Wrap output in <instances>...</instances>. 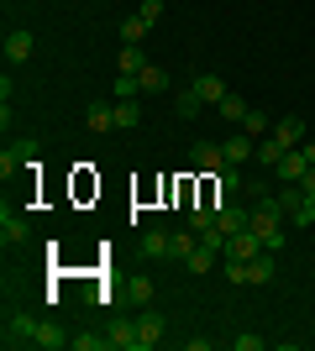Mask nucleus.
Masks as SVG:
<instances>
[{
  "mask_svg": "<svg viewBox=\"0 0 315 351\" xmlns=\"http://www.w3.org/2000/svg\"><path fill=\"white\" fill-rule=\"evenodd\" d=\"M284 152H294V147H284L279 142V136H257V152H253V162H263V168H279V162H284Z\"/></svg>",
  "mask_w": 315,
  "mask_h": 351,
  "instance_id": "obj_9",
  "label": "nucleus"
},
{
  "mask_svg": "<svg viewBox=\"0 0 315 351\" xmlns=\"http://www.w3.org/2000/svg\"><path fill=\"white\" fill-rule=\"evenodd\" d=\"M215 110H221L226 126H242V121H247V100H242V95H231V89H226V100L215 105Z\"/></svg>",
  "mask_w": 315,
  "mask_h": 351,
  "instance_id": "obj_16",
  "label": "nucleus"
},
{
  "mask_svg": "<svg viewBox=\"0 0 315 351\" xmlns=\"http://www.w3.org/2000/svg\"><path fill=\"white\" fill-rule=\"evenodd\" d=\"M158 341H163V315H158V309H142V315H137V346L148 351V346H158Z\"/></svg>",
  "mask_w": 315,
  "mask_h": 351,
  "instance_id": "obj_5",
  "label": "nucleus"
},
{
  "mask_svg": "<svg viewBox=\"0 0 315 351\" xmlns=\"http://www.w3.org/2000/svg\"><path fill=\"white\" fill-rule=\"evenodd\" d=\"M189 226H195V231L215 226V205H195V210H189Z\"/></svg>",
  "mask_w": 315,
  "mask_h": 351,
  "instance_id": "obj_29",
  "label": "nucleus"
},
{
  "mask_svg": "<svg viewBox=\"0 0 315 351\" xmlns=\"http://www.w3.org/2000/svg\"><path fill=\"white\" fill-rule=\"evenodd\" d=\"M231 346H237V351H263V336H237Z\"/></svg>",
  "mask_w": 315,
  "mask_h": 351,
  "instance_id": "obj_38",
  "label": "nucleus"
},
{
  "mask_svg": "<svg viewBox=\"0 0 315 351\" xmlns=\"http://www.w3.org/2000/svg\"><path fill=\"white\" fill-rule=\"evenodd\" d=\"M305 168H310V162H305V152H300V147H294V152H284V162H279L273 173L284 178V184H300V178H305Z\"/></svg>",
  "mask_w": 315,
  "mask_h": 351,
  "instance_id": "obj_12",
  "label": "nucleus"
},
{
  "mask_svg": "<svg viewBox=\"0 0 315 351\" xmlns=\"http://www.w3.org/2000/svg\"><path fill=\"white\" fill-rule=\"evenodd\" d=\"M137 84L148 89V95H158V89H168V73H163V69H158V63H148V69L137 73Z\"/></svg>",
  "mask_w": 315,
  "mask_h": 351,
  "instance_id": "obj_24",
  "label": "nucleus"
},
{
  "mask_svg": "<svg viewBox=\"0 0 315 351\" xmlns=\"http://www.w3.org/2000/svg\"><path fill=\"white\" fill-rule=\"evenodd\" d=\"M90 126H95V132H116V105H100V100H95L90 105Z\"/></svg>",
  "mask_w": 315,
  "mask_h": 351,
  "instance_id": "obj_23",
  "label": "nucleus"
},
{
  "mask_svg": "<svg viewBox=\"0 0 315 351\" xmlns=\"http://www.w3.org/2000/svg\"><path fill=\"white\" fill-rule=\"evenodd\" d=\"M37 346L43 351H63V346H74V336H69L58 320H37Z\"/></svg>",
  "mask_w": 315,
  "mask_h": 351,
  "instance_id": "obj_7",
  "label": "nucleus"
},
{
  "mask_svg": "<svg viewBox=\"0 0 315 351\" xmlns=\"http://www.w3.org/2000/svg\"><path fill=\"white\" fill-rule=\"evenodd\" d=\"M189 84L200 89V100H205V105H221V100H226V84H221V73H195Z\"/></svg>",
  "mask_w": 315,
  "mask_h": 351,
  "instance_id": "obj_11",
  "label": "nucleus"
},
{
  "mask_svg": "<svg viewBox=\"0 0 315 351\" xmlns=\"http://www.w3.org/2000/svg\"><path fill=\"white\" fill-rule=\"evenodd\" d=\"M279 215H284V210H279V199H263V205L253 210V220H247V226L263 236V247H268V252L284 247V220H279Z\"/></svg>",
  "mask_w": 315,
  "mask_h": 351,
  "instance_id": "obj_1",
  "label": "nucleus"
},
{
  "mask_svg": "<svg viewBox=\"0 0 315 351\" xmlns=\"http://www.w3.org/2000/svg\"><path fill=\"white\" fill-rule=\"evenodd\" d=\"M116 126H137V100H116Z\"/></svg>",
  "mask_w": 315,
  "mask_h": 351,
  "instance_id": "obj_34",
  "label": "nucleus"
},
{
  "mask_svg": "<svg viewBox=\"0 0 315 351\" xmlns=\"http://www.w3.org/2000/svg\"><path fill=\"white\" fill-rule=\"evenodd\" d=\"M200 247H210V252H221V257H226V236L215 231V226H205V231H200Z\"/></svg>",
  "mask_w": 315,
  "mask_h": 351,
  "instance_id": "obj_33",
  "label": "nucleus"
},
{
  "mask_svg": "<svg viewBox=\"0 0 315 351\" xmlns=\"http://www.w3.org/2000/svg\"><path fill=\"white\" fill-rule=\"evenodd\" d=\"M5 346H37V320L21 315V309H11L5 315Z\"/></svg>",
  "mask_w": 315,
  "mask_h": 351,
  "instance_id": "obj_3",
  "label": "nucleus"
},
{
  "mask_svg": "<svg viewBox=\"0 0 315 351\" xmlns=\"http://www.w3.org/2000/svg\"><path fill=\"white\" fill-rule=\"evenodd\" d=\"M142 69H148L142 47H132V43H126V47H121V73H142Z\"/></svg>",
  "mask_w": 315,
  "mask_h": 351,
  "instance_id": "obj_26",
  "label": "nucleus"
},
{
  "mask_svg": "<svg viewBox=\"0 0 315 351\" xmlns=\"http://www.w3.org/2000/svg\"><path fill=\"white\" fill-rule=\"evenodd\" d=\"M152 293H158V289H152V278H137L132 283V299H137V304H152Z\"/></svg>",
  "mask_w": 315,
  "mask_h": 351,
  "instance_id": "obj_36",
  "label": "nucleus"
},
{
  "mask_svg": "<svg viewBox=\"0 0 315 351\" xmlns=\"http://www.w3.org/2000/svg\"><path fill=\"white\" fill-rule=\"evenodd\" d=\"M174 110H179L184 121H195L200 110H205V100H200V89H195V84H184V89H179V100H174Z\"/></svg>",
  "mask_w": 315,
  "mask_h": 351,
  "instance_id": "obj_17",
  "label": "nucleus"
},
{
  "mask_svg": "<svg viewBox=\"0 0 315 351\" xmlns=\"http://www.w3.org/2000/svg\"><path fill=\"white\" fill-rule=\"evenodd\" d=\"M168 236L174 231H158V226L142 231V257H168Z\"/></svg>",
  "mask_w": 315,
  "mask_h": 351,
  "instance_id": "obj_21",
  "label": "nucleus"
},
{
  "mask_svg": "<svg viewBox=\"0 0 315 351\" xmlns=\"http://www.w3.org/2000/svg\"><path fill=\"white\" fill-rule=\"evenodd\" d=\"M273 273H279V267H273V252H257L253 263H247V283H273Z\"/></svg>",
  "mask_w": 315,
  "mask_h": 351,
  "instance_id": "obj_18",
  "label": "nucleus"
},
{
  "mask_svg": "<svg viewBox=\"0 0 315 351\" xmlns=\"http://www.w3.org/2000/svg\"><path fill=\"white\" fill-rule=\"evenodd\" d=\"M300 152H305V162L315 168V142H300Z\"/></svg>",
  "mask_w": 315,
  "mask_h": 351,
  "instance_id": "obj_40",
  "label": "nucleus"
},
{
  "mask_svg": "<svg viewBox=\"0 0 315 351\" xmlns=\"http://www.w3.org/2000/svg\"><path fill=\"white\" fill-rule=\"evenodd\" d=\"M226 278H231V283H247V263H231V257H226Z\"/></svg>",
  "mask_w": 315,
  "mask_h": 351,
  "instance_id": "obj_37",
  "label": "nucleus"
},
{
  "mask_svg": "<svg viewBox=\"0 0 315 351\" xmlns=\"http://www.w3.org/2000/svg\"><path fill=\"white\" fill-rule=\"evenodd\" d=\"M148 21H142V16H126V21H121V43H132V47H142V37H148Z\"/></svg>",
  "mask_w": 315,
  "mask_h": 351,
  "instance_id": "obj_22",
  "label": "nucleus"
},
{
  "mask_svg": "<svg viewBox=\"0 0 315 351\" xmlns=\"http://www.w3.org/2000/svg\"><path fill=\"white\" fill-rule=\"evenodd\" d=\"M189 162H195L200 173L205 178H215L221 173V168H231V162H226V147L221 142H195V152H189Z\"/></svg>",
  "mask_w": 315,
  "mask_h": 351,
  "instance_id": "obj_2",
  "label": "nucleus"
},
{
  "mask_svg": "<svg viewBox=\"0 0 315 351\" xmlns=\"http://www.w3.org/2000/svg\"><path fill=\"white\" fill-rule=\"evenodd\" d=\"M195 247H200V231H195V226H189V231H174V236H168V257H179V263H184V257H189Z\"/></svg>",
  "mask_w": 315,
  "mask_h": 351,
  "instance_id": "obj_15",
  "label": "nucleus"
},
{
  "mask_svg": "<svg viewBox=\"0 0 315 351\" xmlns=\"http://www.w3.org/2000/svg\"><path fill=\"white\" fill-rule=\"evenodd\" d=\"M237 189H242L237 168H221V173H215V194H237Z\"/></svg>",
  "mask_w": 315,
  "mask_h": 351,
  "instance_id": "obj_28",
  "label": "nucleus"
},
{
  "mask_svg": "<svg viewBox=\"0 0 315 351\" xmlns=\"http://www.w3.org/2000/svg\"><path fill=\"white\" fill-rule=\"evenodd\" d=\"M242 132H247V136H268L273 126H268L263 116H257V110H247V121H242Z\"/></svg>",
  "mask_w": 315,
  "mask_h": 351,
  "instance_id": "obj_32",
  "label": "nucleus"
},
{
  "mask_svg": "<svg viewBox=\"0 0 315 351\" xmlns=\"http://www.w3.org/2000/svg\"><path fill=\"white\" fill-rule=\"evenodd\" d=\"M110 336H74V351H105Z\"/></svg>",
  "mask_w": 315,
  "mask_h": 351,
  "instance_id": "obj_35",
  "label": "nucleus"
},
{
  "mask_svg": "<svg viewBox=\"0 0 315 351\" xmlns=\"http://www.w3.org/2000/svg\"><path fill=\"white\" fill-rule=\"evenodd\" d=\"M247 220H253L247 210H231V205H221V210H215V231H221L226 241H231L237 231H247Z\"/></svg>",
  "mask_w": 315,
  "mask_h": 351,
  "instance_id": "obj_10",
  "label": "nucleus"
},
{
  "mask_svg": "<svg viewBox=\"0 0 315 351\" xmlns=\"http://www.w3.org/2000/svg\"><path fill=\"white\" fill-rule=\"evenodd\" d=\"M221 147H226V162H253V152H257V136H247V132H231V136H221Z\"/></svg>",
  "mask_w": 315,
  "mask_h": 351,
  "instance_id": "obj_6",
  "label": "nucleus"
},
{
  "mask_svg": "<svg viewBox=\"0 0 315 351\" xmlns=\"http://www.w3.org/2000/svg\"><path fill=\"white\" fill-rule=\"evenodd\" d=\"M273 199H279V210H284V215H294V210H300V199H305V189H300V184H284Z\"/></svg>",
  "mask_w": 315,
  "mask_h": 351,
  "instance_id": "obj_25",
  "label": "nucleus"
},
{
  "mask_svg": "<svg viewBox=\"0 0 315 351\" xmlns=\"http://www.w3.org/2000/svg\"><path fill=\"white\" fill-rule=\"evenodd\" d=\"M110 89H116V100H137V89H142V84H137V73H116V84H110Z\"/></svg>",
  "mask_w": 315,
  "mask_h": 351,
  "instance_id": "obj_27",
  "label": "nucleus"
},
{
  "mask_svg": "<svg viewBox=\"0 0 315 351\" xmlns=\"http://www.w3.org/2000/svg\"><path fill=\"white\" fill-rule=\"evenodd\" d=\"M273 136H279L284 147H300V142H305V121H300V116H284V121H273Z\"/></svg>",
  "mask_w": 315,
  "mask_h": 351,
  "instance_id": "obj_13",
  "label": "nucleus"
},
{
  "mask_svg": "<svg viewBox=\"0 0 315 351\" xmlns=\"http://www.w3.org/2000/svg\"><path fill=\"white\" fill-rule=\"evenodd\" d=\"M37 53V37L32 32H5V63H27Z\"/></svg>",
  "mask_w": 315,
  "mask_h": 351,
  "instance_id": "obj_8",
  "label": "nucleus"
},
{
  "mask_svg": "<svg viewBox=\"0 0 315 351\" xmlns=\"http://www.w3.org/2000/svg\"><path fill=\"white\" fill-rule=\"evenodd\" d=\"M110 346H116V351H142V346H137V320L110 325Z\"/></svg>",
  "mask_w": 315,
  "mask_h": 351,
  "instance_id": "obj_19",
  "label": "nucleus"
},
{
  "mask_svg": "<svg viewBox=\"0 0 315 351\" xmlns=\"http://www.w3.org/2000/svg\"><path fill=\"white\" fill-rule=\"evenodd\" d=\"M0 241H5V247H21V241H27V220L5 210V215H0Z\"/></svg>",
  "mask_w": 315,
  "mask_h": 351,
  "instance_id": "obj_14",
  "label": "nucleus"
},
{
  "mask_svg": "<svg viewBox=\"0 0 315 351\" xmlns=\"http://www.w3.org/2000/svg\"><path fill=\"white\" fill-rule=\"evenodd\" d=\"M215 257H221V252H210V247H195V252H189V257H184V267H189L195 278H205L210 267H215Z\"/></svg>",
  "mask_w": 315,
  "mask_h": 351,
  "instance_id": "obj_20",
  "label": "nucleus"
},
{
  "mask_svg": "<svg viewBox=\"0 0 315 351\" xmlns=\"http://www.w3.org/2000/svg\"><path fill=\"white\" fill-rule=\"evenodd\" d=\"M37 152H43V147L32 142V136H27V142H11L5 152H0V173H5V178H11V173H21V168H27V162L37 158Z\"/></svg>",
  "mask_w": 315,
  "mask_h": 351,
  "instance_id": "obj_4",
  "label": "nucleus"
},
{
  "mask_svg": "<svg viewBox=\"0 0 315 351\" xmlns=\"http://www.w3.org/2000/svg\"><path fill=\"white\" fill-rule=\"evenodd\" d=\"M289 220H294V226H315V194H305V199H300V210H294Z\"/></svg>",
  "mask_w": 315,
  "mask_h": 351,
  "instance_id": "obj_31",
  "label": "nucleus"
},
{
  "mask_svg": "<svg viewBox=\"0 0 315 351\" xmlns=\"http://www.w3.org/2000/svg\"><path fill=\"white\" fill-rule=\"evenodd\" d=\"M137 16H142L148 27H158V21H163V0H142V5H137Z\"/></svg>",
  "mask_w": 315,
  "mask_h": 351,
  "instance_id": "obj_30",
  "label": "nucleus"
},
{
  "mask_svg": "<svg viewBox=\"0 0 315 351\" xmlns=\"http://www.w3.org/2000/svg\"><path fill=\"white\" fill-rule=\"evenodd\" d=\"M300 189H305V194H315V168H305V178H300Z\"/></svg>",
  "mask_w": 315,
  "mask_h": 351,
  "instance_id": "obj_39",
  "label": "nucleus"
}]
</instances>
